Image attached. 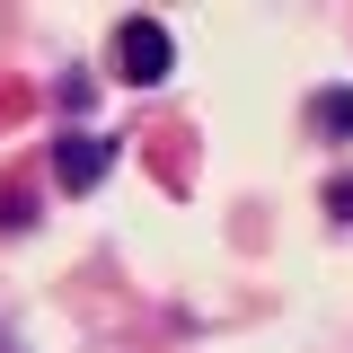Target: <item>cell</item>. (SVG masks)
<instances>
[{"mask_svg":"<svg viewBox=\"0 0 353 353\" xmlns=\"http://www.w3.org/2000/svg\"><path fill=\"white\" fill-rule=\"evenodd\" d=\"M115 62H124L132 88H150V80H168V71H176V44H168L159 18H124V27H115Z\"/></svg>","mask_w":353,"mask_h":353,"instance_id":"obj_1","label":"cell"},{"mask_svg":"<svg viewBox=\"0 0 353 353\" xmlns=\"http://www.w3.org/2000/svg\"><path fill=\"white\" fill-rule=\"evenodd\" d=\"M106 159H115V141H106V132H62V141H53V176H62L71 194H88V185L106 176Z\"/></svg>","mask_w":353,"mask_h":353,"instance_id":"obj_2","label":"cell"},{"mask_svg":"<svg viewBox=\"0 0 353 353\" xmlns=\"http://www.w3.org/2000/svg\"><path fill=\"white\" fill-rule=\"evenodd\" d=\"M318 124H327V132H353V88H327V97H318Z\"/></svg>","mask_w":353,"mask_h":353,"instance_id":"obj_3","label":"cell"},{"mask_svg":"<svg viewBox=\"0 0 353 353\" xmlns=\"http://www.w3.org/2000/svg\"><path fill=\"white\" fill-rule=\"evenodd\" d=\"M327 212H336V221H353V176H336V185H327Z\"/></svg>","mask_w":353,"mask_h":353,"instance_id":"obj_4","label":"cell"},{"mask_svg":"<svg viewBox=\"0 0 353 353\" xmlns=\"http://www.w3.org/2000/svg\"><path fill=\"white\" fill-rule=\"evenodd\" d=\"M0 353H18V345H9V336H0Z\"/></svg>","mask_w":353,"mask_h":353,"instance_id":"obj_5","label":"cell"}]
</instances>
